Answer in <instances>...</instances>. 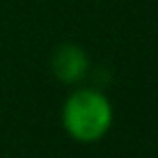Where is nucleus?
<instances>
[{"instance_id":"f257e3e1","label":"nucleus","mask_w":158,"mask_h":158,"mask_svg":"<svg viewBox=\"0 0 158 158\" xmlns=\"http://www.w3.org/2000/svg\"><path fill=\"white\" fill-rule=\"evenodd\" d=\"M115 121L113 102L106 93L82 87L72 91L61 108V123L69 139L76 143H98L102 141Z\"/></svg>"},{"instance_id":"f03ea898","label":"nucleus","mask_w":158,"mask_h":158,"mask_svg":"<svg viewBox=\"0 0 158 158\" xmlns=\"http://www.w3.org/2000/svg\"><path fill=\"white\" fill-rule=\"evenodd\" d=\"M50 67L59 82L76 85L89 74L91 63H89V54L85 48H80L76 44H63L52 52Z\"/></svg>"}]
</instances>
